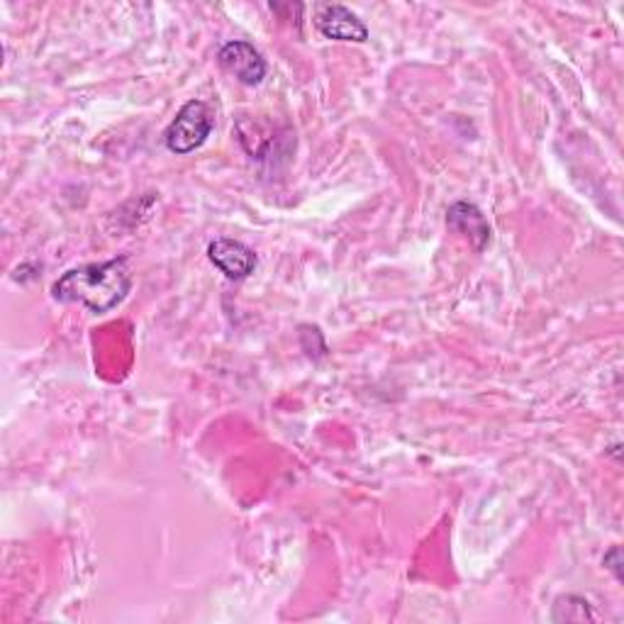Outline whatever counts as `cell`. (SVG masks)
Wrapping results in <instances>:
<instances>
[{
    "instance_id": "cell-1",
    "label": "cell",
    "mask_w": 624,
    "mask_h": 624,
    "mask_svg": "<svg viewBox=\"0 0 624 624\" xmlns=\"http://www.w3.org/2000/svg\"><path fill=\"white\" fill-rule=\"evenodd\" d=\"M128 256H115L103 264H85L67 271L54 285L52 295L59 303H79L93 315L115 310L132 291V271Z\"/></svg>"
},
{
    "instance_id": "cell-2",
    "label": "cell",
    "mask_w": 624,
    "mask_h": 624,
    "mask_svg": "<svg viewBox=\"0 0 624 624\" xmlns=\"http://www.w3.org/2000/svg\"><path fill=\"white\" fill-rule=\"evenodd\" d=\"M212 128H215V120H212L210 105L205 101H189L167 128L164 144L171 154L185 157L205 144Z\"/></svg>"
},
{
    "instance_id": "cell-3",
    "label": "cell",
    "mask_w": 624,
    "mask_h": 624,
    "mask_svg": "<svg viewBox=\"0 0 624 624\" xmlns=\"http://www.w3.org/2000/svg\"><path fill=\"white\" fill-rule=\"evenodd\" d=\"M218 61L224 71L232 73V77L244 85H259L266 79L269 71L266 59L261 57L259 49L244 40H232L222 44L218 52Z\"/></svg>"
},
{
    "instance_id": "cell-4",
    "label": "cell",
    "mask_w": 624,
    "mask_h": 624,
    "mask_svg": "<svg viewBox=\"0 0 624 624\" xmlns=\"http://www.w3.org/2000/svg\"><path fill=\"white\" fill-rule=\"evenodd\" d=\"M208 259L230 281H242L246 276H252L259 264L252 246H246L240 240H228V236H220V240L210 242Z\"/></svg>"
},
{
    "instance_id": "cell-5",
    "label": "cell",
    "mask_w": 624,
    "mask_h": 624,
    "mask_svg": "<svg viewBox=\"0 0 624 624\" xmlns=\"http://www.w3.org/2000/svg\"><path fill=\"white\" fill-rule=\"evenodd\" d=\"M315 28L324 40L334 42H369V28L356 12L344 6H324L315 16Z\"/></svg>"
},
{
    "instance_id": "cell-6",
    "label": "cell",
    "mask_w": 624,
    "mask_h": 624,
    "mask_svg": "<svg viewBox=\"0 0 624 624\" xmlns=\"http://www.w3.org/2000/svg\"><path fill=\"white\" fill-rule=\"evenodd\" d=\"M446 224L452 230L466 234L471 246L476 249V252H483L485 246L491 244V224L489 220L483 218V212L466 201H459L452 208L446 210Z\"/></svg>"
},
{
    "instance_id": "cell-7",
    "label": "cell",
    "mask_w": 624,
    "mask_h": 624,
    "mask_svg": "<svg viewBox=\"0 0 624 624\" xmlns=\"http://www.w3.org/2000/svg\"><path fill=\"white\" fill-rule=\"evenodd\" d=\"M554 622H583V620H597L591 610V603L578 595H566L558 597L554 605Z\"/></svg>"
},
{
    "instance_id": "cell-8",
    "label": "cell",
    "mask_w": 624,
    "mask_h": 624,
    "mask_svg": "<svg viewBox=\"0 0 624 624\" xmlns=\"http://www.w3.org/2000/svg\"><path fill=\"white\" fill-rule=\"evenodd\" d=\"M605 566H607L610 571H615L617 581H622V573H620V548H617V546L605 556Z\"/></svg>"
}]
</instances>
